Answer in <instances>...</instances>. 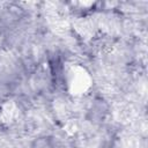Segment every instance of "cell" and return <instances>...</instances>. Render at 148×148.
Instances as JSON below:
<instances>
[{
    "label": "cell",
    "instance_id": "6da1fadb",
    "mask_svg": "<svg viewBox=\"0 0 148 148\" xmlns=\"http://www.w3.org/2000/svg\"><path fill=\"white\" fill-rule=\"evenodd\" d=\"M69 86L73 94H81L90 86V79L83 69L76 68L71 75Z\"/></svg>",
    "mask_w": 148,
    "mask_h": 148
}]
</instances>
